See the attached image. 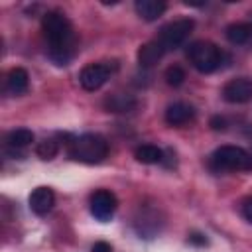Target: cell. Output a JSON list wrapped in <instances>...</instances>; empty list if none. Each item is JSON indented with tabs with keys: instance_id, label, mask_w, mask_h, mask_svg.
Instances as JSON below:
<instances>
[{
	"instance_id": "obj_1",
	"label": "cell",
	"mask_w": 252,
	"mask_h": 252,
	"mask_svg": "<svg viewBox=\"0 0 252 252\" xmlns=\"http://www.w3.org/2000/svg\"><path fill=\"white\" fill-rule=\"evenodd\" d=\"M41 32L49 45V59L55 65H67L77 51V35L71 20L59 10H49L41 18Z\"/></svg>"
},
{
	"instance_id": "obj_2",
	"label": "cell",
	"mask_w": 252,
	"mask_h": 252,
	"mask_svg": "<svg viewBox=\"0 0 252 252\" xmlns=\"http://www.w3.org/2000/svg\"><path fill=\"white\" fill-rule=\"evenodd\" d=\"M69 156L83 163H100L108 156V142L100 134H81L69 142Z\"/></svg>"
},
{
	"instance_id": "obj_3",
	"label": "cell",
	"mask_w": 252,
	"mask_h": 252,
	"mask_svg": "<svg viewBox=\"0 0 252 252\" xmlns=\"http://www.w3.org/2000/svg\"><path fill=\"white\" fill-rule=\"evenodd\" d=\"M209 167L217 173L252 169V154L240 146H220L209 158Z\"/></svg>"
},
{
	"instance_id": "obj_4",
	"label": "cell",
	"mask_w": 252,
	"mask_h": 252,
	"mask_svg": "<svg viewBox=\"0 0 252 252\" xmlns=\"http://www.w3.org/2000/svg\"><path fill=\"white\" fill-rule=\"evenodd\" d=\"M187 57L199 73H213L222 63V51L211 41H193L187 47Z\"/></svg>"
},
{
	"instance_id": "obj_5",
	"label": "cell",
	"mask_w": 252,
	"mask_h": 252,
	"mask_svg": "<svg viewBox=\"0 0 252 252\" xmlns=\"http://www.w3.org/2000/svg\"><path fill=\"white\" fill-rule=\"evenodd\" d=\"M193 20H189V18H181V20H175V22H169L167 26H163L161 28V32H159V35L156 37L158 39V43L165 49V53L167 51H171V49H177L179 45H183L185 43V39L189 37V33L193 32Z\"/></svg>"
},
{
	"instance_id": "obj_6",
	"label": "cell",
	"mask_w": 252,
	"mask_h": 252,
	"mask_svg": "<svg viewBox=\"0 0 252 252\" xmlns=\"http://www.w3.org/2000/svg\"><path fill=\"white\" fill-rule=\"evenodd\" d=\"M91 213L96 220L100 222H108L114 213H116V207H118V201H116V195L108 189H96L93 195H91Z\"/></svg>"
},
{
	"instance_id": "obj_7",
	"label": "cell",
	"mask_w": 252,
	"mask_h": 252,
	"mask_svg": "<svg viewBox=\"0 0 252 252\" xmlns=\"http://www.w3.org/2000/svg\"><path fill=\"white\" fill-rule=\"evenodd\" d=\"M112 71H114V67H110L108 63H91L81 69L79 83L85 91H96L110 79Z\"/></svg>"
},
{
	"instance_id": "obj_8",
	"label": "cell",
	"mask_w": 252,
	"mask_h": 252,
	"mask_svg": "<svg viewBox=\"0 0 252 252\" xmlns=\"http://www.w3.org/2000/svg\"><path fill=\"white\" fill-rule=\"evenodd\" d=\"M222 98L230 104H242L252 98V79L238 77L222 87Z\"/></svg>"
},
{
	"instance_id": "obj_9",
	"label": "cell",
	"mask_w": 252,
	"mask_h": 252,
	"mask_svg": "<svg viewBox=\"0 0 252 252\" xmlns=\"http://www.w3.org/2000/svg\"><path fill=\"white\" fill-rule=\"evenodd\" d=\"M55 205V193L51 191V187H35L30 193V209L32 213L43 217L47 215Z\"/></svg>"
},
{
	"instance_id": "obj_10",
	"label": "cell",
	"mask_w": 252,
	"mask_h": 252,
	"mask_svg": "<svg viewBox=\"0 0 252 252\" xmlns=\"http://www.w3.org/2000/svg\"><path fill=\"white\" fill-rule=\"evenodd\" d=\"M165 122L173 128H181L185 124H189L193 118H195V110L191 104L187 102H173L165 108Z\"/></svg>"
},
{
	"instance_id": "obj_11",
	"label": "cell",
	"mask_w": 252,
	"mask_h": 252,
	"mask_svg": "<svg viewBox=\"0 0 252 252\" xmlns=\"http://www.w3.org/2000/svg\"><path fill=\"white\" fill-rule=\"evenodd\" d=\"M30 87V75L26 69L22 67H14L8 71L6 75V93L12 94V96H18V94H24Z\"/></svg>"
},
{
	"instance_id": "obj_12",
	"label": "cell",
	"mask_w": 252,
	"mask_h": 252,
	"mask_svg": "<svg viewBox=\"0 0 252 252\" xmlns=\"http://www.w3.org/2000/svg\"><path fill=\"white\" fill-rule=\"evenodd\" d=\"M102 104L106 112H132L138 106V100L134 94H128V93H112L104 98Z\"/></svg>"
},
{
	"instance_id": "obj_13",
	"label": "cell",
	"mask_w": 252,
	"mask_h": 252,
	"mask_svg": "<svg viewBox=\"0 0 252 252\" xmlns=\"http://www.w3.org/2000/svg\"><path fill=\"white\" fill-rule=\"evenodd\" d=\"M134 8H136V12H138V16L142 20L154 22V20H158L165 12L167 4L163 0H136Z\"/></svg>"
},
{
	"instance_id": "obj_14",
	"label": "cell",
	"mask_w": 252,
	"mask_h": 252,
	"mask_svg": "<svg viewBox=\"0 0 252 252\" xmlns=\"http://www.w3.org/2000/svg\"><path fill=\"white\" fill-rule=\"evenodd\" d=\"M163 55H165V49L158 43V39H154V41L144 43V45L138 49V63H140V67H152V65H156Z\"/></svg>"
},
{
	"instance_id": "obj_15",
	"label": "cell",
	"mask_w": 252,
	"mask_h": 252,
	"mask_svg": "<svg viewBox=\"0 0 252 252\" xmlns=\"http://www.w3.org/2000/svg\"><path fill=\"white\" fill-rule=\"evenodd\" d=\"M156 211H152V215L148 217V211H142L140 209V215L136 217L134 220V226L138 230V234H142L144 238H152L154 234L159 232V220H156Z\"/></svg>"
},
{
	"instance_id": "obj_16",
	"label": "cell",
	"mask_w": 252,
	"mask_h": 252,
	"mask_svg": "<svg viewBox=\"0 0 252 252\" xmlns=\"http://www.w3.org/2000/svg\"><path fill=\"white\" fill-rule=\"evenodd\" d=\"M226 39L234 45H244L252 39V24L250 22H236V24H230L224 32Z\"/></svg>"
},
{
	"instance_id": "obj_17",
	"label": "cell",
	"mask_w": 252,
	"mask_h": 252,
	"mask_svg": "<svg viewBox=\"0 0 252 252\" xmlns=\"http://www.w3.org/2000/svg\"><path fill=\"white\" fill-rule=\"evenodd\" d=\"M33 142V132L28 128H16L12 132H8L6 136V148L8 150H22L26 146H30Z\"/></svg>"
},
{
	"instance_id": "obj_18",
	"label": "cell",
	"mask_w": 252,
	"mask_h": 252,
	"mask_svg": "<svg viewBox=\"0 0 252 252\" xmlns=\"http://www.w3.org/2000/svg\"><path fill=\"white\" fill-rule=\"evenodd\" d=\"M134 158L140 161V163H146V165H154V163H159L163 159V152L154 146V144H142L134 150Z\"/></svg>"
},
{
	"instance_id": "obj_19",
	"label": "cell",
	"mask_w": 252,
	"mask_h": 252,
	"mask_svg": "<svg viewBox=\"0 0 252 252\" xmlns=\"http://www.w3.org/2000/svg\"><path fill=\"white\" fill-rule=\"evenodd\" d=\"M57 152H59V144H57L53 138L41 140V142L37 144V148H35V154H37L41 159H53V158L57 156Z\"/></svg>"
},
{
	"instance_id": "obj_20",
	"label": "cell",
	"mask_w": 252,
	"mask_h": 252,
	"mask_svg": "<svg viewBox=\"0 0 252 252\" xmlns=\"http://www.w3.org/2000/svg\"><path fill=\"white\" fill-rule=\"evenodd\" d=\"M185 79H187V75H185L183 67L171 65V67L165 69V83H167L169 87H179V85H183Z\"/></svg>"
},
{
	"instance_id": "obj_21",
	"label": "cell",
	"mask_w": 252,
	"mask_h": 252,
	"mask_svg": "<svg viewBox=\"0 0 252 252\" xmlns=\"http://www.w3.org/2000/svg\"><path fill=\"white\" fill-rule=\"evenodd\" d=\"M242 215H244L246 220L252 222V195L244 199V203H242Z\"/></svg>"
},
{
	"instance_id": "obj_22",
	"label": "cell",
	"mask_w": 252,
	"mask_h": 252,
	"mask_svg": "<svg viewBox=\"0 0 252 252\" xmlns=\"http://www.w3.org/2000/svg\"><path fill=\"white\" fill-rule=\"evenodd\" d=\"M91 252H112V246L108 242H104V240H98V242L93 244Z\"/></svg>"
},
{
	"instance_id": "obj_23",
	"label": "cell",
	"mask_w": 252,
	"mask_h": 252,
	"mask_svg": "<svg viewBox=\"0 0 252 252\" xmlns=\"http://www.w3.org/2000/svg\"><path fill=\"white\" fill-rule=\"evenodd\" d=\"M211 128H213V130H224V128H226L224 118H220V116H213V118H211Z\"/></svg>"
},
{
	"instance_id": "obj_24",
	"label": "cell",
	"mask_w": 252,
	"mask_h": 252,
	"mask_svg": "<svg viewBox=\"0 0 252 252\" xmlns=\"http://www.w3.org/2000/svg\"><path fill=\"white\" fill-rule=\"evenodd\" d=\"M189 242L191 244H197V246H205L207 244V238L203 234H199V232H193V234H189Z\"/></svg>"
}]
</instances>
